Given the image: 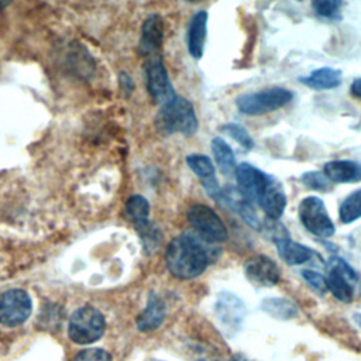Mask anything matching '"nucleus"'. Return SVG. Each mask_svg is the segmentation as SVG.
Segmentation results:
<instances>
[{
	"label": "nucleus",
	"mask_w": 361,
	"mask_h": 361,
	"mask_svg": "<svg viewBox=\"0 0 361 361\" xmlns=\"http://www.w3.org/2000/svg\"><path fill=\"white\" fill-rule=\"evenodd\" d=\"M217 244L210 243L195 231H185L171 240L165 252L166 268L178 279H193L220 257Z\"/></svg>",
	"instance_id": "1"
},
{
	"label": "nucleus",
	"mask_w": 361,
	"mask_h": 361,
	"mask_svg": "<svg viewBox=\"0 0 361 361\" xmlns=\"http://www.w3.org/2000/svg\"><path fill=\"white\" fill-rule=\"evenodd\" d=\"M157 127L162 134L192 135L197 130V117L192 103L180 96H175L162 104L157 116Z\"/></svg>",
	"instance_id": "2"
},
{
	"label": "nucleus",
	"mask_w": 361,
	"mask_h": 361,
	"mask_svg": "<svg viewBox=\"0 0 361 361\" xmlns=\"http://www.w3.org/2000/svg\"><path fill=\"white\" fill-rule=\"evenodd\" d=\"M293 94L285 87H269L258 92L244 93L237 97L238 110L245 116H261L286 106Z\"/></svg>",
	"instance_id": "3"
},
{
	"label": "nucleus",
	"mask_w": 361,
	"mask_h": 361,
	"mask_svg": "<svg viewBox=\"0 0 361 361\" xmlns=\"http://www.w3.org/2000/svg\"><path fill=\"white\" fill-rule=\"evenodd\" d=\"M106 329L104 316L93 306H82L76 309L68 324V333L76 344H90L97 341Z\"/></svg>",
	"instance_id": "4"
},
{
	"label": "nucleus",
	"mask_w": 361,
	"mask_h": 361,
	"mask_svg": "<svg viewBox=\"0 0 361 361\" xmlns=\"http://www.w3.org/2000/svg\"><path fill=\"white\" fill-rule=\"evenodd\" d=\"M188 221L195 231L202 238L210 243H221L227 240V228L219 214L209 206L196 203L188 210Z\"/></svg>",
	"instance_id": "5"
},
{
	"label": "nucleus",
	"mask_w": 361,
	"mask_h": 361,
	"mask_svg": "<svg viewBox=\"0 0 361 361\" xmlns=\"http://www.w3.org/2000/svg\"><path fill=\"white\" fill-rule=\"evenodd\" d=\"M326 288L340 302L348 303L353 300L354 283L358 276L355 271L340 257H331L326 264Z\"/></svg>",
	"instance_id": "6"
},
{
	"label": "nucleus",
	"mask_w": 361,
	"mask_h": 361,
	"mask_svg": "<svg viewBox=\"0 0 361 361\" xmlns=\"http://www.w3.org/2000/svg\"><path fill=\"white\" fill-rule=\"evenodd\" d=\"M298 214L305 228L317 237L327 238L336 233L334 223L330 219L323 200L317 196L302 199L298 207Z\"/></svg>",
	"instance_id": "7"
},
{
	"label": "nucleus",
	"mask_w": 361,
	"mask_h": 361,
	"mask_svg": "<svg viewBox=\"0 0 361 361\" xmlns=\"http://www.w3.org/2000/svg\"><path fill=\"white\" fill-rule=\"evenodd\" d=\"M30 295L23 289H10L0 295V323L7 327L23 324L31 314Z\"/></svg>",
	"instance_id": "8"
},
{
	"label": "nucleus",
	"mask_w": 361,
	"mask_h": 361,
	"mask_svg": "<svg viewBox=\"0 0 361 361\" xmlns=\"http://www.w3.org/2000/svg\"><path fill=\"white\" fill-rule=\"evenodd\" d=\"M145 76L147 89L155 103L162 106L176 96L161 55L154 54L148 58L145 62Z\"/></svg>",
	"instance_id": "9"
},
{
	"label": "nucleus",
	"mask_w": 361,
	"mask_h": 361,
	"mask_svg": "<svg viewBox=\"0 0 361 361\" xmlns=\"http://www.w3.org/2000/svg\"><path fill=\"white\" fill-rule=\"evenodd\" d=\"M234 175L237 180V192L240 193V196L251 204H258L267 188L269 175L248 162L237 165Z\"/></svg>",
	"instance_id": "10"
},
{
	"label": "nucleus",
	"mask_w": 361,
	"mask_h": 361,
	"mask_svg": "<svg viewBox=\"0 0 361 361\" xmlns=\"http://www.w3.org/2000/svg\"><path fill=\"white\" fill-rule=\"evenodd\" d=\"M244 272L247 279L257 286L269 288L279 281V268L274 259L267 255H254L244 264Z\"/></svg>",
	"instance_id": "11"
},
{
	"label": "nucleus",
	"mask_w": 361,
	"mask_h": 361,
	"mask_svg": "<svg viewBox=\"0 0 361 361\" xmlns=\"http://www.w3.org/2000/svg\"><path fill=\"white\" fill-rule=\"evenodd\" d=\"M216 316L224 330H227L228 333H234L235 330L240 329L244 320V303L237 296L227 292H221L217 296L216 302Z\"/></svg>",
	"instance_id": "12"
},
{
	"label": "nucleus",
	"mask_w": 361,
	"mask_h": 361,
	"mask_svg": "<svg viewBox=\"0 0 361 361\" xmlns=\"http://www.w3.org/2000/svg\"><path fill=\"white\" fill-rule=\"evenodd\" d=\"M286 195L285 190L281 185V182L269 175L267 188L258 202V204L261 206V209L264 210V213L267 214V217L269 220H278L282 214L283 210L286 207Z\"/></svg>",
	"instance_id": "13"
},
{
	"label": "nucleus",
	"mask_w": 361,
	"mask_h": 361,
	"mask_svg": "<svg viewBox=\"0 0 361 361\" xmlns=\"http://www.w3.org/2000/svg\"><path fill=\"white\" fill-rule=\"evenodd\" d=\"M207 13L204 10L196 11L188 25L186 31V45L189 54L195 59H200L204 51L206 34H207Z\"/></svg>",
	"instance_id": "14"
},
{
	"label": "nucleus",
	"mask_w": 361,
	"mask_h": 361,
	"mask_svg": "<svg viewBox=\"0 0 361 361\" xmlns=\"http://www.w3.org/2000/svg\"><path fill=\"white\" fill-rule=\"evenodd\" d=\"M166 314V307L164 300L157 293H149L145 309L138 314L135 323L140 331L157 330Z\"/></svg>",
	"instance_id": "15"
},
{
	"label": "nucleus",
	"mask_w": 361,
	"mask_h": 361,
	"mask_svg": "<svg viewBox=\"0 0 361 361\" xmlns=\"http://www.w3.org/2000/svg\"><path fill=\"white\" fill-rule=\"evenodd\" d=\"M323 172L330 182L336 183H357L361 180V164L350 159L330 161L324 165Z\"/></svg>",
	"instance_id": "16"
},
{
	"label": "nucleus",
	"mask_w": 361,
	"mask_h": 361,
	"mask_svg": "<svg viewBox=\"0 0 361 361\" xmlns=\"http://www.w3.org/2000/svg\"><path fill=\"white\" fill-rule=\"evenodd\" d=\"M164 39V21L158 14H151L142 24L140 51L142 54H152L161 47Z\"/></svg>",
	"instance_id": "17"
},
{
	"label": "nucleus",
	"mask_w": 361,
	"mask_h": 361,
	"mask_svg": "<svg viewBox=\"0 0 361 361\" xmlns=\"http://www.w3.org/2000/svg\"><path fill=\"white\" fill-rule=\"evenodd\" d=\"M300 83L310 89L316 90H326V89H334L341 83V71L336 68H319L313 71L309 76H303L299 79Z\"/></svg>",
	"instance_id": "18"
},
{
	"label": "nucleus",
	"mask_w": 361,
	"mask_h": 361,
	"mask_svg": "<svg viewBox=\"0 0 361 361\" xmlns=\"http://www.w3.org/2000/svg\"><path fill=\"white\" fill-rule=\"evenodd\" d=\"M275 245L279 257L288 265H300L303 262H307L313 255V251L309 247L292 241L289 237L275 241Z\"/></svg>",
	"instance_id": "19"
},
{
	"label": "nucleus",
	"mask_w": 361,
	"mask_h": 361,
	"mask_svg": "<svg viewBox=\"0 0 361 361\" xmlns=\"http://www.w3.org/2000/svg\"><path fill=\"white\" fill-rule=\"evenodd\" d=\"M261 309L279 320H289L298 316V306L285 298H267L261 302Z\"/></svg>",
	"instance_id": "20"
},
{
	"label": "nucleus",
	"mask_w": 361,
	"mask_h": 361,
	"mask_svg": "<svg viewBox=\"0 0 361 361\" xmlns=\"http://www.w3.org/2000/svg\"><path fill=\"white\" fill-rule=\"evenodd\" d=\"M212 152L216 158V162L221 171L223 175L230 176L235 172V158L231 147L220 137H216L212 140Z\"/></svg>",
	"instance_id": "21"
},
{
	"label": "nucleus",
	"mask_w": 361,
	"mask_h": 361,
	"mask_svg": "<svg viewBox=\"0 0 361 361\" xmlns=\"http://www.w3.org/2000/svg\"><path fill=\"white\" fill-rule=\"evenodd\" d=\"M126 214L134 223V226L142 224L149 219V203L141 195H133L126 203Z\"/></svg>",
	"instance_id": "22"
},
{
	"label": "nucleus",
	"mask_w": 361,
	"mask_h": 361,
	"mask_svg": "<svg viewBox=\"0 0 361 361\" xmlns=\"http://www.w3.org/2000/svg\"><path fill=\"white\" fill-rule=\"evenodd\" d=\"M338 216L341 223L350 224L361 219V189L351 192L340 204Z\"/></svg>",
	"instance_id": "23"
},
{
	"label": "nucleus",
	"mask_w": 361,
	"mask_h": 361,
	"mask_svg": "<svg viewBox=\"0 0 361 361\" xmlns=\"http://www.w3.org/2000/svg\"><path fill=\"white\" fill-rule=\"evenodd\" d=\"M135 230H137V233L140 235V240L142 243L144 251L147 254H152L158 248V245L161 243V235H162L161 230L154 223H151L149 220L142 223V224L135 226Z\"/></svg>",
	"instance_id": "24"
},
{
	"label": "nucleus",
	"mask_w": 361,
	"mask_h": 361,
	"mask_svg": "<svg viewBox=\"0 0 361 361\" xmlns=\"http://www.w3.org/2000/svg\"><path fill=\"white\" fill-rule=\"evenodd\" d=\"M186 164L188 166L192 169V172L199 176L202 180L209 179V178H214L216 172H214V165L210 161L209 157L202 155V154H192L186 157Z\"/></svg>",
	"instance_id": "25"
},
{
	"label": "nucleus",
	"mask_w": 361,
	"mask_h": 361,
	"mask_svg": "<svg viewBox=\"0 0 361 361\" xmlns=\"http://www.w3.org/2000/svg\"><path fill=\"white\" fill-rule=\"evenodd\" d=\"M224 134H227L228 137H231L233 140H235L243 148L245 149H252L254 148V140L250 135V133L247 131L245 127H243L238 123H227L220 128Z\"/></svg>",
	"instance_id": "26"
},
{
	"label": "nucleus",
	"mask_w": 361,
	"mask_h": 361,
	"mask_svg": "<svg viewBox=\"0 0 361 361\" xmlns=\"http://www.w3.org/2000/svg\"><path fill=\"white\" fill-rule=\"evenodd\" d=\"M302 183L312 190H319V192H326L331 188V182L330 179L324 175L323 171H309L305 172L300 176Z\"/></svg>",
	"instance_id": "27"
},
{
	"label": "nucleus",
	"mask_w": 361,
	"mask_h": 361,
	"mask_svg": "<svg viewBox=\"0 0 361 361\" xmlns=\"http://www.w3.org/2000/svg\"><path fill=\"white\" fill-rule=\"evenodd\" d=\"M341 6H343V3L338 0H317V1L312 3V7L316 11V14L323 18L337 17Z\"/></svg>",
	"instance_id": "28"
},
{
	"label": "nucleus",
	"mask_w": 361,
	"mask_h": 361,
	"mask_svg": "<svg viewBox=\"0 0 361 361\" xmlns=\"http://www.w3.org/2000/svg\"><path fill=\"white\" fill-rule=\"evenodd\" d=\"M73 361H113L111 355L102 348H86L78 353Z\"/></svg>",
	"instance_id": "29"
},
{
	"label": "nucleus",
	"mask_w": 361,
	"mask_h": 361,
	"mask_svg": "<svg viewBox=\"0 0 361 361\" xmlns=\"http://www.w3.org/2000/svg\"><path fill=\"white\" fill-rule=\"evenodd\" d=\"M302 276H303L305 281H306L314 290H317L320 295H323V293L327 290L324 275H322L320 272L313 271V269H302Z\"/></svg>",
	"instance_id": "30"
},
{
	"label": "nucleus",
	"mask_w": 361,
	"mask_h": 361,
	"mask_svg": "<svg viewBox=\"0 0 361 361\" xmlns=\"http://www.w3.org/2000/svg\"><path fill=\"white\" fill-rule=\"evenodd\" d=\"M350 92H351V94H353L354 97L361 99V78L355 79V80L351 83V86H350Z\"/></svg>",
	"instance_id": "31"
},
{
	"label": "nucleus",
	"mask_w": 361,
	"mask_h": 361,
	"mask_svg": "<svg viewBox=\"0 0 361 361\" xmlns=\"http://www.w3.org/2000/svg\"><path fill=\"white\" fill-rule=\"evenodd\" d=\"M230 361H248V360L244 355H241V354H235V355H233L230 358Z\"/></svg>",
	"instance_id": "32"
},
{
	"label": "nucleus",
	"mask_w": 361,
	"mask_h": 361,
	"mask_svg": "<svg viewBox=\"0 0 361 361\" xmlns=\"http://www.w3.org/2000/svg\"><path fill=\"white\" fill-rule=\"evenodd\" d=\"M8 3L7 1H0V8H3V7H6Z\"/></svg>",
	"instance_id": "33"
}]
</instances>
